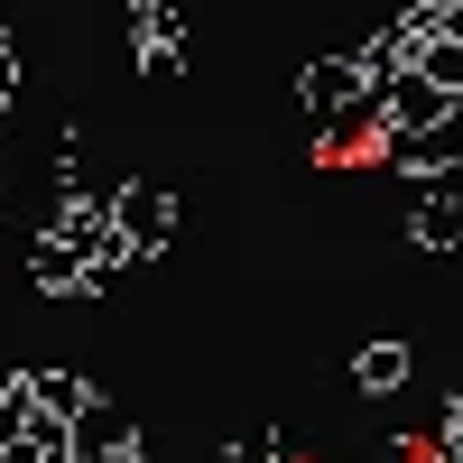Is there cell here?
Masks as SVG:
<instances>
[{"label": "cell", "instance_id": "obj_9", "mask_svg": "<svg viewBox=\"0 0 463 463\" xmlns=\"http://www.w3.org/2000/svg\"><path fill=\"white\" fill-rule=\"evenodd\" d=\"M139 84H185V37L176 47H139Z\"/></svg>", "mask_w": 463, "mask_h": 463}, {"label": "cell", "instance_id": "obj_10", "mask_svg": "<svg viewBox=\"0 0 463 463\" xmlns=\"http://www.w3.org/2000/svg\"><path fill=\"white\" fill-rule=\"evenodd\" d=\"M0 111H19V28L0 19Z\"/></svg>", "mask_w": 463, "mask_h": 463}, {"label": "cell", "instance_id": "obj_3", "mask_svg": "<svg viewBox=\"0 0 463 463\" xmlns=\"http://www.w3.org/2000/svg\"><path fill=\"white\" fill-rule=\"evenodd\" d=\"M111 213H121V232H130L139 260H158L167 232H176V195H167V185H121V195H111Z\"/></svg>", "mask_w": 463, "mask_h": 463}, {"label": "cell", "instance_id": "obj_12", "mask_svg": "<svg viewBox=\"0 0 463 463\" xmlns=\"http://www.w3.org/2000/svg\"><path fill=\"white\" fill-rule=\"evenodd\" d=\"M436 445H454V454H463V380H454V399H445V427H436Z\"/></svg>", "mask_w": 463, "mask_h": 463}, {"label": "cell", "instance_id": "obj_5", "mask_svg": "<svg viewBox=\"0 0 463 463\" xmlns=\"http://www.w3.org/2000/svg\"><path fill=\"white\" fill-rule=\"evenodd\" d=\"M362 93H371V74H362V56H316V65L297 74V102L316 111V121H325V111H343V102H362Z\"/></svg>", "mask_w": 463, "mask_h": 463}, {"label": "cell", "instance_id": "obj_11", "mask_svg": "<svg viewBox=\"0 0 463 463\" xmlns=\"http://www.w3.org/2000/svg\"><path fill=\"white\" fill-rule=\"evenodd\" d=\"M380 463H436V436H390V445H380Z\"/></svg>", "mask_w": 463, "mask_h": 463}, {"label": "cell", "instance_id": "obj_1", "mask_svg": "<svg viewBox=\"0 0 463 463\" xmlns=\"http://www.w3.org/2000/svg\"><path fill=\"white\" fill-rule=\"evenodd\" d=\"M380 111H390V139H427V130H445L454 111H463V93L436 84L427 65H408V74H390V84H380Z\"/></svg>", "mask_w": 463, "mask_h": 463}, {"label": "cell", "instance_id": "obj_7", "mask_svg": "<svg viewBox=\"0 0 463 463\" xmlns=\"http://www.w3.org/2000/svg\"><path fill=\"white\" fill-rule=\"evenodd\" d=\"M28 399H37V408H56V417H74V408L93 399V380H84V371H56V362H47V371H28Z\"/></svg>", "mask_w": 463, "mask_h": 463}, {"label": "cell", "instance_id": "obj_2", "mask_svg": "<svg viewBox=\"0 0 463 463\" xmlns=\"http://www.w3.org/2000/svg\"><path fill=\"white\" fill-rule=\"evenodd\" d=\"M408 241H417V250H463V185H454V167L417 185V213H408Z\"/></svg>", "mask_w": 463, "mask_h": 463}, {"label": "cell", "instance_id": "obj_4", "mask_svg": "<svg viewBox=\"0 0 463 463\" xmlns=\"http://www.w3.org/2000/svg\"><path fill=\"white\" fill-rule=\"evenodd\" d=\"M65 445H74V454H84V463H93V454H130V445H148V436L130 427V408H111V399L93 390L84 408H74V417H65Z\"/></svg>", "mask_w": 463, "mask_h": 463}, {"label": "cell", "instance_id": "obj_6", "mask_svg": "<svg viewBox=\"0 0 463 463\" xmlns=\"http://www.w3.org/2000/svg\"><path fill=\"white\" fill-rule=\"evenodd\" d=\"M408 371H417V353H408L399 334H390V343H362V353H353V390H362V399H399Z\"/></svg>", "mask_w": 463, "mask_h": 463}, {"label": "cell", "instance_id": "obj_8", "mask_svg": "<svg viewBox=\"0 0 463 463\" xmlns=\"http://www.w3.org/2000/svg\"><path fill=\"white\" fill-rule=\"evenodd\" d=\"M28 427H37V399H28V371H19V390L0 399V454H10V445H28Z\"/></svg>", "mask_w": 463, "mask_h": 463}, {"label": "cell", "instance_id": "obj_13", "mask_svg": "<svg viewBox=\"0 0 463 463\" xmlns=\"http://www.w3.org/2000/svg\"><path fill=\"white\" fill-rule=\"evenodd\" d=\"M0 130H10V111H0Z\"/></svg>", "mask_w": 463, "mask_h": 463}]
</instances>
